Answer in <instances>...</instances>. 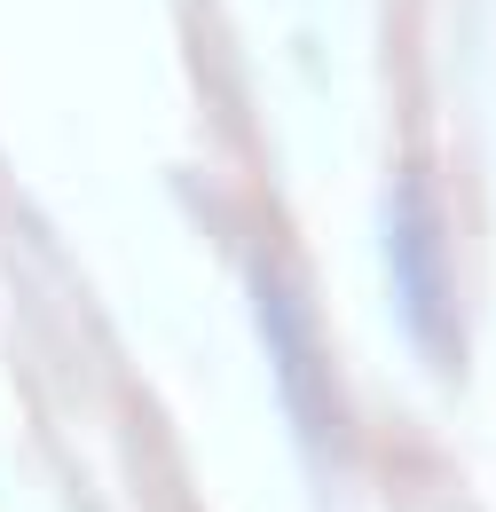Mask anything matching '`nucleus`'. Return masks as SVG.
I'll use <instances>...</instances> for the list:
<instances>
[{"label": "nucleus", "instance_id": "nucleus-2", "mask_svg": "<svg viewBox=\"0 0 496 512\" xmlns=\"http://www.w3.org/2000/svg\"><path fill=\"white\" fill-rule=\"evenodd\" d=\"M252 316H260V339H268V363H276V386H284V410L292 426L308 434L315 449H331L339 434V394H331V363L315 347V323H308V300L284 268H252Z\"/></svg>", "mask_w": 496, "mask_h": 512}, {"label": "nucleus", "instance_id": "nucleus-1", "mask_svg": "<svg viewBox=\"0 0 496 512\" xmlns=\"http://www.w3.org/2000/svg\"><path fill=\"white\" fill-rule=\"evenodd\" d=\"M386 284H394V316L410 331V347L434 363V371H457V292H449V237H441V205L434 182L410 166L394 174L386 190Z\"/></svg>", "mask_w": 496, "mask_h": 512}]
</instances>
